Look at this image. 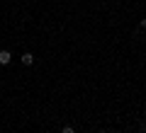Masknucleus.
I'll return each instance as SVG.
<instances>
[{
	"label": "nucleus",
	"instance_id": "f03ea898",
	"mask_svg": "<svg viewBox=\"0 0 146 133\" xmlns=\"http://www.w3.org/2000/svg\"><path fill=\"white\" fill-rule=\"evenodd\" d=\"M22 63H25V66H32V63H34V56H32L29 51H27V53H22Z\"/></svg>",
	"mask_w": 146,
	"mask_h": 133
},
{
	"label": "nucleus",
	"instance_id": "7ed1b4c3",
	"mask_svg": "<svg viewBox=\"0 0 146 133\" xmlns=\"http://www.w3.org/2000/svg\"><path fill=\"white\" fill-rule=\"evenodd\" d=\"M61 133H76V131H73V128H71V126H66V128H63V131H61Z\"/></svg>",
	"mask_w": 146,
	"mask_h": 133
},
{
	"label": "nucleus",
	"instance_id": "20e7f679",
	"mask_svg": "<svg viewBox=\"0 0 146 133\" xmlns=\"http://www.w3.org/2000/svg\"><path fill=\"white\" fill-rule=\"evenodd\" d=\"M141 29H146V20H141Z\"/></svg>",
	"mask_w": 146,
	"mask_h": 133
},
{
	"label": "nucleus",
	"instance_id": "f257e3e1",
	"mask_svg": "<svg viewBox=\"0 0 146 133\" xmlns=\"http://www.w3.org/2000/svg\"><path fill=\"white\" fill-rule=\"evenodd\" d=\"M12 61V56H10V51H0V66H7V63Z\"/></svg>",
	"mask_w": 146,
	"mask_h": 133
},
{
	"label": "nucleus",
	"instance_id": "39448f33",
	"mask_svg": "<svg viewBox=\"0 0 146 133\" xmlns=\"http://www.w3.org/2000/svg\"><path fill=\"white\" fill-rule=\"evenodd\" d=\"M144 58H146V53H144Z\"/></svg>",
	"mask_w": 146,
	"mask_h": 133
}]
</instances>
